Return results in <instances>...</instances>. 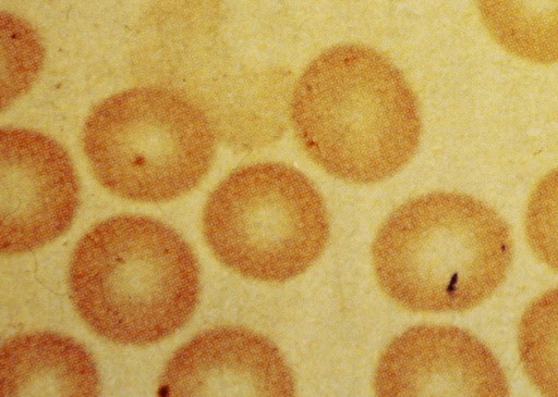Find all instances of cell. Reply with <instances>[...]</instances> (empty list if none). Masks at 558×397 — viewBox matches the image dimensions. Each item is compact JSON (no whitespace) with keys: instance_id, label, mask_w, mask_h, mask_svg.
I'll return each mask as SVG.
<instances>
[{"instance_id":"1","label":"cell","mask_w":558,"mask_h":397,"mask_svg":"<svg viewBox=\"0 0 558 397\" xmlns=\"http://www.w3.org/2000/svg\"><path fill=\"white\" fill-rule=\"evenodd\" d=\"M290 119L316 165L359 185L399 172L414 156L422 131L418 102L402 72L359 44L328 48L305 67Z\"/></svg>"},{"instance_id":"2","label":"cell","mask_w":558,"mask_h":397,"mask_svg":"<svg viewBox=\"0 0 558 397\" xmlns=\"http://www.w3.org/2000/svg\"><path fill=\"white\" fill-rule=\"evenodd\" d=\"M68 287L76 313L94 333L120 345L146 346L190 321L199 298V266L171 226L120 214L77 241Z\"/></svg>"},{"instance_id":"3","label":"cell","mask_w":558,"mask_h":397,"mask_svg":"<svg viewBox=\"0 0 558 397\" xmlns=\"http://www.w3.org/2000/svg\"><path fill=\"white\" fill-rule=\"evenodd\" d=\"M513 257L506 221L483 201L434 191L409 199L379 227L372 261L381 290L413 312H463L490 297Z\"/></svg>"},{"instance_id":"4","label":"cell","mask_w":558,"mask_h":397,"mask_svg":"<svg viewBox=\"0 0 558 397\" xmlns=\"http://www.w3.org/2000/svg\"><path fill=\"white\" fill-rule=\"evenodd\" d=\"M82 147L96 179L137 202L179 198L208 173L216 137L203 111L162 87H136L100 101L87 115Z\"/></svg>"},{"instance_id":"5","label":"cell","mask_w":558,"mask_h":397,"mask_svg":"<svg viewBox=\"0 0 558 397\" xmlns=\"http://www.w3.org/2000/svg\"><path fill=\"white\" fill-rule=\"evenodd\" d=\"M202 228L221 264L270 283L304 273L329 237L323 196L305 174L281 162L248 164L227 175L205 202Z\"/></svg>"},{"instance_id":"6","label":"cell","mask_w":558,"mask_h":397,"mask_svg":"<svg viewBox=\"0 0 558 397\" xmlns=\"http://www.w3.org/2000/svg\"><path fill=\"white\" fill-rule=\"evenodd\" d=\"M0 250L43 248L72 225L80 184L66 150L39 132L8 126L0 135Z\"/></svg>"},{"instance_id":"7","label":"cell","mask_w":558,"mask_h":397,"mask_svg":"<svg viewBox=\"0 0 558 397\" xmlns=\"http://www.w3.org/2000/svg\"><path fill=\"white\" fill-rule=\"evenodd\" d=\"M379 397L509 395L497 358L477 337L452 325L421 324L383 350L373 380Z\"/></svg>"},{"instance_id":"8","label":"cell","mask_w":558,"mask_h":397,"mask_svg":"<svg viewBox=\"0 0 558 397\" xmlns=\"http://www.w3.org/2000/svg\"><path fill=\"white\" fill-rule=\"evenodd\" d=\"M295 392L280 349L266 336L232 325L192 337L170 357L159 381V393L172 397H291Z\"/></svg>"},{"instance_id":"9","label":"cell","mask_w":558,"mask_h":397,"mask_svg":"<svg viewBox=\"0 0 558 397\" xmlns=\"http://www.w3.org/2000/svg\"><path fill=\"white\" fill-rule=\"evenodd\" d=\"M2 397H93L100 377L93 356L74 338L29 332L8 338L0 352Z\"/></svg>"},{"instance_id":"10","label":"cell","mask_w":558,"mask_h":397,"mask_svg":"<svg viewBox=\"0 0 558 397\" xmlns=\"http://www.w3.org/2000/svg\"><path fill=\"white\" fill-rule=\"evenodd\" d=\"M492 38L510 54L537 64L558 62V0H476Z\"/></svg>"},{"instance_id":"11","label":"cell","mask_w":558,"mask_h":397,"mask_svg":"<svg viewBox=\"0 0 558 397\" xmlns=\"http://www.w3.org/2000/svg\"><path fill=\"white\" fill-rule=\"evenodd\" d=\"M518 350L530 382L541 394L558 397V288L525 308L518 325Z\"/></svg>"},{"instance_id":"12","label":"cell","mask_w":558,"mask_h":397,"mask_svg":"<svg viewBox=\"0 0 558 397\" xmlns=\"http://www.w3.org/2000/svg\"><path fill=\"white\" fill-rule=\"evenodd\" d=\"M44 49L35 30L13 14L2 13V107L32 86L41 67Z\"/></svg>"},{"instance_id":"13","label":"cell","mask_w":558,"mask_h":397,"mask_svg":"<svg viewBox=\"0 0 558 397\" xmlns=\"http://www.w3.org/2000/svg\"><path fill=\"white\" fill-rule=\"evenodd\" d=\"M524 229L534 256L558 272V168L547 173L532 190Z\"/></svg>"}]
</instances>
